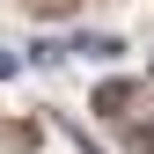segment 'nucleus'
I'll return each mask as SVG.
<instances>
[{
  "mask_svg": "<svg viewBox=\"0 0 154 154\" xmlns=\"http://www.w3.org/2000/svg\"><path fill=\"white\" fill-rule=\"evenodd\" d=\"M125 103H132L125 81H103V88H95V110H103V118H125Z\"/></svg>",
  "mask_w": 154,
  "mask_h": 154,
  "instance_id": "1",
  "label": "nucleus"
},
{
  "mask_svg": "<svg viewBox=\"0 0 154 154\" xmlns=\"http://www.w3.org/2000/svg\"><path fill=\"white\" fill-rule=\"evenodd\" d=\"M15 66H22V51H15V44H0V81H8Z\"/></svg>",
  "mask_w": 154,
  "mask_h": 154,
  "instance_id": "2",
  "label": "nucleus"
}]
</instances>
